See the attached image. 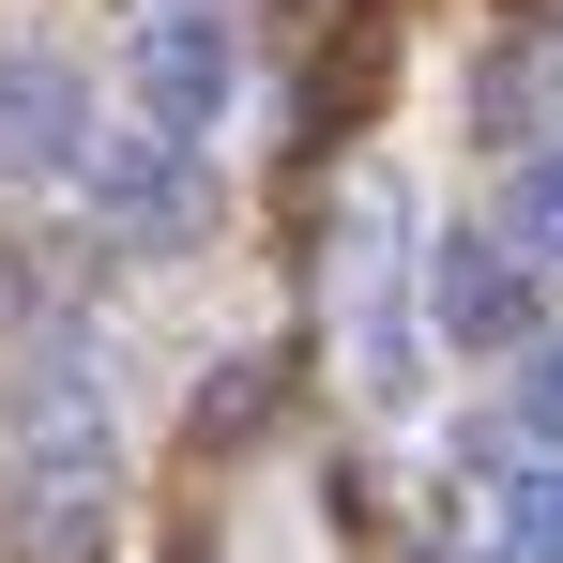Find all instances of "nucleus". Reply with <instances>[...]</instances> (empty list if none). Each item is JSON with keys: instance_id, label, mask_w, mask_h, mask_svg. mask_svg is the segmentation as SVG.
<instances>
[{"instance_id": "1", "label": "nucleus", "mask_w": 563, "mask_h": 563, "mask_svg": "<svg viewBox=\"0 0 563 563\" xmlns=\"http://www.w3.org/2000/svg\"><path fill=\"white\" fill-rule=\"evenodd\" d=\"M229 92H244V46H229V15L213 0H153L137 15V46H122V107L153 122V137H213L229 122Z\"/></svg>"}, {"instance_id": "2", "label": "nucleus", "mask_w": 563, "mask_h": 563, "mask_svg": "<svg viewBox=\"0 0 563 563\" xmlns=\"http://www.w3.org/2000/svg\"><path fill=\"white\" fill-rule=\"evenodd\" d=\"M396 260H411V198L366 184V260H351V380H366V411H411L427 396V320H411Z\"/></svg>"}, {"instance_id": "3", "label": "nucleus", "mask_w": 563, "mask_h": 563, "mask_svg": "<svg viewBox=\"0 0 563 563\" xmlns=\"http://www.w3.org/2000/svg\"><path fill=\"white\" fill-rule=\"evenodd\" d=\"M77 184H92V213L122 229V244H184V229H198V153H184V137H153V122L92 137Z\"/></svg>"}, {"instance_id": "4", "label": "nucleus", "mask_w": 563, "mask_h": 563, "mask_svg": "<svg viewBox=\"0 0 563 563\" xmlns=\"http://www.w3.org/2000/svg\"><path fill=\"white\" fill-rule=\"evenodd\" d=\"M77 153H92V92H77V62H46V46H0V168H46V184H77Z\"/></svg>"}, {"instance_id": "5", "label": "nucleus", "mask_w": 563, "mask_h": 563, "mask_svg": "<svg viewBox=\"0 0 563 563\" xmlns=\"http://www.w3.org/2000/svg\"><path fill=\"white\" fill-rule=\"evenodd\" d=\"M0 563H107V457H31L0 503Z\"/></svg>"}, {"instance_id": "6", "label": "nucleus", "mask_w": 563, "mask_h": 563, "mask_svg": "<svg viewBox=\"0 0 563 563\" xmlns=\"http://www.w3.org/2000/svg\"><path fill=\"white\" fill-rule=\"evenodd\" d=\"M15 442H31V457H107V351L31 335V366H15Z\"/></svg>"}, {"instance_id": "7", "label": "nucleus", "mask_w": 563, "mask_h": 563, "mask_svg": "<svg viewBox=\"0 0 563 563\" xmlns=\"http://www.w3.org/2000/svg\"><path fill=\"white\" fill-rule=\"evenodd\" d=\"M427 320H442L457 351H518V320H533V260H518L503 229L442 244V275H427Z\"/></svg>"}, {"instance_id": "8", "label": "nucleus", "mask_w": 563, "mask_h": 563, "mask_svg": "<svg viewBox=\"0 0 563 563\" xmlns=\"http://www.w3.org/2000/svg\"><path fill=\"white\" fill-rule=\"evenodd\" d=\"M503 244L518 260H563V153H518L503 168Z\"/></svg>"}, {"instance_id": "9", "label": "nucleus", "mask_w": 563, "mask_h": 563, "mask_svg": "<svg viewBox=\"0 0 563 563\" xmlns=\"http://www.w3.org/2000/svg\"><path fill=\"white\" fill-rule=\"evenodd\" d=\"M503 549H518V563H563V457H533L518 487H503Z\"/></svg>"}, {"instance_id": "10", "label": "nucleus", "mask_w": 563, "mask_h": 563, "mask_svg": "<svg viewBox=\"0 0 563 563\" xmlns=\"http://www.w3.org/2000/svg\"><path fill=\"white\" fill-rule=\"evenodd\" d=\"M275 411V366H229V380H198V442H244Z\"/></svg>"}, {"instance_id": "11", "label": "nucleus", "mask_w": 563, "mask_h": 563, "mask_svg": "<svg viewBox=\"0 0 563 563\" xmlns=\"http://www.w3.org/2000/svg\"><path fill=\"white\" fill-rule=\"evenodd\" d=\"M518 427L563 457V335H549V351H518Z\"/></svg>"}, {"instance_id": "12", "label": "nucleus", "mask_w": 563, "mask_h": 563, "mask_svg": "<svg viewBox=\"0 0 563 563\" xmlns=\"http://www.w3.org/2000/svg\"><path fill=\"white\" fill-rule=\"evenodd\" d=\"M549 107H563V46H549Z\"/></svg>"}]
</instances>
